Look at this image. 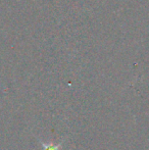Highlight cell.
<instances>
[{"instance_id": "1", "label": "cell", "mask_w": 149, "mask_h": 150, "mask_svg": "<svg viewBox=\"0 0 149 150\" xmlns=\"http://www.w3.org/2000/svg\"><path fill=\"white\" fill-rule=\"evenodd\" d=\"M43 150H61V143L60 144H46L42 143Z\"/></svg>"}]
</instances>
